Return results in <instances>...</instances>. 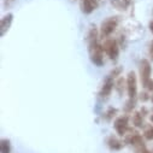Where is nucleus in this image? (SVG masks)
Instances as JSON below:
<instances>
[{
  "label": "nucleus",
  "mask_w": 153,
  "mask_h": 153,
  "mask_svg": "<svg viewBox=\"0 0 153 153\" xmlns=\"http://www.w3.org/2000/svg\"><path fill=\"white\" fill-rule=\"evenodd\" d=\"M12 19H13V15L12 13H9V15H6V16H4L1 18V23H0V34H1V36H4L5 33L9 30V28L11 27Z\"/></svg>",
  "instance_id": "obj_10"
},
{
  "label": "nucleus",
  "mask_w": 153,
  "mask_h": 153,
  "mask_svg": "<svg viewBox=\"0 0 153 153\" xmlns=\"http://www.w3.org/2000/svg\"><path fill=\"white\" fill-rule=\"evenodd\" d=\"M0 152L1 153H11V143L9 140H1L0 143Z\"/></svg>",
  "instance_id": "obj_13"
},
{
  "label": "nucleus",
  "mask_w": 153,
  "mask_h": 153,
  "mask_svg": "<svg viewBox=\"0 0 153 153\" xmlns=\"http://www.w3.org/2000/svg\"><path fill=\"white\" fill-rule=\"evenodd\" d=\"M123 1H124V4H126V5H129V3H130V0H123Z\"/></svg>",
  "instance_id": "obj_21"
},
{
  "label": "nucleus",
  "mask_w": 153,
  "mask_h": 153,
  "mask_svg": "<svg viewBox=\"0 0 153 153\" xmlns=\"http://www.w3.org/2000/svg\"><path fill=\"white\" fill-rule=\"evenodd\" d=\"M102 48L105 50V52L107 53V56L110 57V59H112V60H116L117 59L118 53H120V48H118V45H117V41L116 40H113V39L106 40Z\"/></svg>",
  "instance_id": "obj_4"
},
{
  "label": "nucleus",
  "mask_w": 153,
  "mask_h": 153,
  "mask_svg": "<svg viewBox=\"0 0 153 153\" xmlns=\"http://www.w3.org/2000/svg\"><path fill=\"white\" fill-rule=\"evenodd\" d=\"M107 145H108V147H110L111 149H114V151L121 149L122 146H123V143H122L118 139L114 137V136H111V137L107 140Z\"/></svg>",
  "instance_id": "obj_11"
},
{
  "label": "nucleus",
  "mask_w": 153,
  "mask_h": 153,
  "mask_svg": "<svg viewBox=\"0 0 153 153\" xmlns=\"http://www.w3.org/2000/svg\"><path fill=\"white\" fill-rule=\"evenodd\" d=\"M127 141H128L131 146H134V147L141 149V153L145 151V145H143L142 137H141L137 133H133L130 136H128V137H127Z\"/></svg>",
  "instance_id": "obj_8"
},
{
  "label": "nucleus",
  "mask_w": 153,
  "mask_h": 153,
  "mask_svg": "<svg viewBox=\"0 0 153 153\" xmlns=\"http://www.w3.org/2000/svg\"><path fill=\"white\" fill-rule=\"evenodd\" d=\"M123 79H120L118 80V82H117V91H118V93L120 94H122L123 93V89H122V86H123Z\"/></svg>",
  "instance_id": "obj_15"
},
{
  "label": "nucleus",
  "mask_w": 153,
  "mask_h": 153,
  "mask_svg": "<svg viewBox=\"0 0 153 153\" xmlns=\"http://www.w3.org/2000/svg\"><path fill=\"white\" fill-rule=\"evenodd\" d=\"M147 99H148L147 94H146V93H141V100H142V101H145V100H147Z\"/></svg>",
  "instance_id": "obj_18"
},
{
  "label": "nucleus",
  "mask_w": 153,
  "mask_h": 153,
  "mask_svg": "<svg viewBox=\"0 0 153 153\" xmlns=\"http://www.w3.org/2000/svg\"><path fill=\"white\" fill-rule=\"evenodd\" d=\"M117 25H118V18L117 17H110L106 21H104L102 24H101V35H102V37L110 36L114 31V29L117 28Z\"/></svg>",
  "instance_id": "obj_2"
},
{
  "label": "nucleus",
  "mask_w": 153,
  "mask_h": 153,
  "mask_svg": "<svg viewBox=\"0 0 153 153\" xmlns=\"http://www.w3.org/2000/svg\"><path fill=\"white\" fill-rule=\"evenodd\" d=\"M143 135H145V137H146L147 140H153V127H152V126L147 127V129L145 130Z\"/></svg>",
  "instance_id": "obj_14"
},
{
  "label": "nucleus",
  "mask_w": 153,
  "mask_h": 153,
  "mask_svg": "<svg viewBox=\"0 0 153 153\" xmlns=\"http://www.w3.org/2000/svg\"><path fill=\"white\" fill-rule=\"evenodd\" d=\"M99 3L98 0H81V9L83 13H92L94 10H97Z\"/></svg>",
  "instance_id": "obj_7"
},
{
  "label": "nucleus",
  "mask_w": 153,
  "mask_h": 153,
  "mask_svg": "<svg viewBox=\"0 0 153 153\" xmlns=\"http://www.w3.org/2000/svg\"><path fill=\"white\" fill-rule=\"evenodd\" d=\"M151 100H152V102H153V94H152V97H151Z\"/></svg>",
  "instance_id": "obj_22"
},
{
  "label": "nucleus",
  "mask_w": 153,
  "mask_h": 153,
  "mask_svg": "<svg viewBox=\"0 0 153 153\" xmlns=\"http://www.w3.org/2000/svg\"><path fill=\"white\" fill-rule=\"evenodd\" d=\"M127 89H128L129 99L135 100V97L137 94V80H136V75H135L134 71H130L128 74V77H127Z\"/></svg>",
  "instance_id": "obj_3"
},
{
  "label": "nucleus",
  "mask_w": 153,
  "mask_h": 153,
  "mask_svg": "<svg viewBox=\"0 0 153 153\" xmlns=\"http://www.w3.org/2000/svg\"><path fill=\"white\" fill-rule=\"evenodd\" d=\"M149 29H151V31L153 33V21H152V22L149 23Z\"/></svg>",
  "instance_id": "obj_20"
},
{
  "label": "nucleus",
  "mask_w": 153,
  "mask_h": 153,
  "mask_svg": "<svg viewBox=\"0 0 153 153\" xmlns=\"http://www.w3.org/2000/svg\"><path fill=\"white\" fill-rule=\"evenodd\" d=\"M121 71H122V69H121V68H117L116 70H113V71H112V74H111L110 76H111V77H112V79H113V77H116V76H118Z\"/></svg>",
  "instance_id": "obj_17"
},
{
  "label": "nucleus",
  "mask_w": 153,
  "mask_h": 153,
  "mask_svg": "<svg viewBox=\"0 0 153 153\" xmlns=\"http://www.w3.org/2000/svg\"><path fill=\"white\" fill-rule=\"evenodd\" d=\"M133 123L137 128H141L143 126V117H142V114L140 112L134 113V116H133Z\"/></svg>",
  "instance_id": "obj_12"
},
{
  "label": "nucleus",
  "mask_w": 153,
  "mask_h": 153,
  "mask_svg": "<svg viewBox=\"0 0 153 153\" xmlns=\"http://www.w3.org/2000/svg\"><path fill=\"white\" fill-rule=\"evenodd\" d=\"M114 129H116L117 134L123 136L128 131V117L127 116H121L114 121Z\"/></svg>",
  "instance_id": "obj_6"
},
{
  "label": "nucleus",
  "mask_w": 153,
  "mask_h": 153,
  "mask_svg": "<svg viewBox=\"0 0 153 153\" xmlns=\"http://www.w3.org/2000/svg\"><path fill=\"white\" fill-rule=\"evenodd\" d=\"M112 88H113V79L111 77V76H108V77L105 80L104 85H102V88H101V91H100V97H101L102 99H106V98L110 95Z\"/></svg>",
  "instance_id": "obj_9"
},
{
  "label": "nucleus",
  "mask_w": 153,
  "mask_h": 153,
  "mask_svg": "<svg viewBox=\"0 0 153 153\" xmlns=\"http://www.w3.org/2000/svg\"><path fill=\"white\" fill-rule=\"evenodd\" d=\"M140 75H141V82H142V86L147 83L151 76V64L147 59H142L141 63H140Z\"/></svg>",
  "instance_id": "obj_5"
},
{
  "label": "nucleus",
  "mask_w": 153,
  "mask_h": 153,
  "mask_svg": "<svg viewBox=\"0 0 153 153\" xmlns=\"http://www.w3.org/2000/svg\"><path fill=\"white\" fill-rule=\"evenodd\" d=\"M88 48H89L91 60L95 65L101 66L104 63V60H102V50L104 48L98 42V30L95 27H93L88 34Z\"/></svg>",
  "instance_id": "obj_1"
},
{
  "label": "nucleus",
  "mask_w": 153,
  "mask_h": 153,
  "mask_svg": "<svg viewBox=\"0 0 153 153\" xmlns=\"http://www.w3.org/2000/svg\"><path fill=\"white\" fill-rule=\"evenodd\" d=\"M143 87H146L148 91H153V80H148L146 85H143Z\"/></svg>",
  "instance_id": "obj_16"
},
{
  "label": "nucleus",
  "mask_w": 153,
  "mask_h": 153,
  "mask_svg": "<svg viewBox=\"0 0 153 153\" xmlns=\"http://www.w3.org/2000/svg\"><path fill=\"white\" fill-rule=\"evenodd\" d=\"M149 53H151V56L153 57V41H152V44H151V47H149Z\"/></svg>",
  "instance_id": "obj_19"
},
{
  "label": "nucleus",
  "mask_w": 153,
  "mask_h": 153,
  "mask_svg": "<svg viewBox=\"0 0 153 153\" xmlns=\"http://www.w3.org/2000/svg\"><path fill=\"white\" fill-rule=\"evenodd\" d=\"M151 121H152V122H153V114H152V117H151Z\"/></svg>",
  "instance_id": "obj_23"
}]
</instances>
